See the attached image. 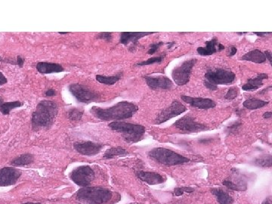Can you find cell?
<instances>
[{
  "mask_svg": "<svg viewBox=\"0 0 272 204\" xmlns=\"http://www.w3.org/2000/svg\"><path fill=\"white\" fill-rule=\"evenodd\" d=\"M59 33L60 34H67V33H68V32H59Z\"/></svg>",
  "mask_w": 272,
  "mask_h": 204,
  "instance_id": "cell-48",
  "label": "cell"
},
{
  "mask_svg": "<svg viewBox=\"0 0 272 204\" xmlns=\"http://www.w3.org/2000/svg\"><path fill=\"white\" fill-rule=\"evenodd\" d=\"M136 175L140 180L148 184L150 186L160 185L166 181V178L163 175L154 172L139 171L136 173Z\"/></svg>",
  "mask_w": 272,
  "mask_h": 204,
  "instance_id": "cell-19",
  "label": "cell"
},
{
  "mask_svg": "<svg viewBox=\"0 0 272 204\" xmlns=\"http://www.w3.org/2000/svg\"><path fill=\"white\" fill-rule=\"evenodd\" d=\"M269 101H262V100L257 99V98H250L246 100L243 102V105L245 108L248 110H257L263 108L265 105H269Z\"/></svg>",
  "mask_w": 272,
  "mask_h": 204,
  "instance_id": "cell-24",
  "label": "cell"
},
{
  "mask_svg": "<svg viewBox=\"0 0 272 204\" xmlns=\"http://www.w3.org/2000/svg\"><path fill=\"white\" fill-rule=\"evenodd\" d=\"M41 204L40 203H25V204Z\"/></svg>",
  "mask_w": 272,
  "mask_h": 204,
  "instance_id": "cell-47",
  "label": "cell"
},
{
  "mask_svg": "<svg viewBox=\"0 0 272 204\" xmlns=\"http://www.w3.org/2000/svg\"><path fill=\"white\" fill-rule=\"evenodd\" d=\"M224 49V47L221 43H219L216 37L212 40L206 42L205 47H198L197 48V53L202 56H209L216 52H220Z\"/></svg>",
  "mask_w": 272,
  "mask_h": 204,
  "instance_id": "cell-16",
  "label": "cell"
},
{
  "mask_svg": "<svg viewBox=\"0 0 272 204\" xmlns=\"http://www.w3.org/2000/svg\"><path fill=\"white\" fill-rule=\"evenodd\" d=\"M98 39L101 40H105L107 42H112V33H101L98 34Z\"/></svg>",
  "mask_w": 272,
  "mask_h": 204,
  "instance_id": "cell-36",
  "label": "cell"
},
{
  "mask_svg": "<svg viewBox=\"0 0 272 204\" xmlns=\"http://www.w3.org/2000/svg\"><path fill=\"white\" fill-rule=\"evenodd\" d=\"M24 63V59H22L21 56L17 57V64L19 67H23Z\"/></svg>",
  "mask_w": 272,
  "mask_h": 204,
  "instance_id": "cell-41",
  "label": "cell"
},
{
  "mask_svg": "<svg viewBox=\"0 0 272 204\" xmlns=\"http://www.w3.org/2000/svg\"><path fill=\"white\" fill-rule=\"evenodd\" d=\"M109 127L112 130L121 134L126 141L129 143L139 142L143 139L146 132L143 126L122 121L111 123Z\"/></svg>",
  "mask_w": 272,
  "mask_h": 204,
  "instance_id": "cell-4",
  "label": "cell"
},
{
  "mask_svg": "<svg viewBox=\"0 0 272 204\" xmlns=\"http://www.w3.org/2000/svg\"><path fill=\"white\" fill-rule=\"evenodd\" d=\"M128 155V151L121 147H116V148H112L107 150L106 152L104 155V158L105 159H112L115 157L125 156Z\"/></svg>",
  "mask_w": 272,
  "mask_h": 204,
  "instance_id": "cell-27",
  "label": "cell"
},
{
  "mask_svg": "<svg viewBox=\"0 0 272 204\" xmlns=\"http://www.w3.org/2000/svg\"><path fill=\"white\" fill-rule=\"evenodd\" d=\"M197 63V60L194 59L185 61L178 67H175L172 72V78L175 83L178 86H185L190 80L191 74L193 66Z\"/></svg>",
  "mask_w": 272,
  "mask_h": 204,
  "instance_id": "cell-7",
  "label": "cell"
},
{
  "mask_svg": "<svg viewBox=\"0 0 272 204\" xmlns=\"http://www.w3.org/2000/svg\"><path fill=\"white\" fill-rule=\"evenodd\" d=\"M74 147L76 151L81 155L85 156H94L98 155L104 148V145L92 141H82V142H76L74 144Z\"/></svg>",
  "mask_w": 272,
  "mask_h": 204,
  "instance_id": "cell-14",
  "label": "cell"
},
{
  "mask_svg": "<svg viewBox=\"0 0 272 204\" xmlns=\"http://www.w3.org/2000/svg\"><path fill=\"white\" fill-rule=\"evenodd\" d=\"M120 76H112V77H106V76L97 75L96 76V79L98 82H101L102 84L112 85L115 84L116 82H118L120 79Z\"/></svg>",
  "mask_w": 272,
  "mask_h": 204,
  "instance_id": "cell-29",
  "label": "cell"
},
{
  "mask_svg": "<svg viewBox=\"0 0 272 204\" xmlns=\"http://www.w3.org/2000/svg\"><path fill=\"white\" fill-rule=\"evenodd\" d=\"M236 79L235 73L226 69L216 68L208 70L205 74V81L212 86L232 84Z\"/></svg>",
  "mask_w": 272,
  "mask_h": 204,
  "instance_id": "cell-6",
  "label": "cell"
},
{
  "mask_svg": "<svg viewBox=\"0 0 272 204\" xmlns=\"http://www.w3.org/2000/svg\"><path fill=\"white\" fill-rule=\"evenodd\" d=\"M71 94L77 98V101L82 103H89L93 101H96L99 98L98 93L93 91L87 86L76 83L69 86Z\"/></svg>",
  "mask_w": 272,
  "mask_h": 204,
  "instance_id": "cell-11",
  "label": "cell"
},
{
  "mask_svg": "<svg viewBox=\"0 0 272 204\" xmlns=\"http://www.w3.org/2000/svg\"><path fill=\"white\" fill-rule=\"evenodd\" d=\"M271 33H258V32H255V33H254V34H256L257 36H262L265 34H271Z\"/></svg>",
  "mask_w": 272,
  "mask_h": 204,
  "instance_id": "cell-45",
  "label": "cell"
},
{
  "mask_svg": "<svg viewBox=\"0 0 272 204\" xmlns=\"http://www.w3.org/2000/svg\"><path fill=\"white\" fill-rule=\"evenodd\" d=\"M149 157L167 167L185 164L191 161L189 158L164 148H156L148 152Z\"/></svg>",
  "mask_w": 272,
  "mask_h": 204,
  "instance_id": "cell-5",
  "label": "cell"
},
{
  "mask_svg": "<svg viewBox=\"0 0 272 204\" xmlns=\"http://www.w3.org/2000/svg\"><path fill=\"white\" fill-rule=\"evenodd\" d=\"M33 160H34V157L33 155L25 154V155H20L16 157V159L12 160L11 164L13 165L15 167H23V166H27V165L33 163Z\"/></svg>",
  "mask_w": 272,
  "mask_h": 204,
  "instance_id": "cell-26",
  "label": "cell"
},
{
  "mask_svg": "<svg viewBox=\"0 0 272 204\" xmlns=\"http://www.w3.org/2000/svg\"><path fill=\"white\" fill-rule=\"evenodd\" d=\"M240 60L254 62L256 63H265L267 59H266V57H265L264 52H262L260 50L255 49L245 54L243 56L241 57Z\"/></svg>",
  "mask_w": 272,
  "mask_h": 204,
  "instance_id": "cell-22",
  "label": "cell"
},
{
  "mask_svg": "<svg viewBox=\"0 0 272 204\" xmlns=\"http://www.w3.org/2000/svg\"><path fill=\"white\" fill-rule=\"evenodd\" d=\"M112 191L102 187H83L77 191L76 198L82 204H104L111 201Z\"/></svg>",
  "mask_w": 272,
  "mask_h": 204,
  "instance_id": "cell-3",
  "label": "cell"
},
{
  "mask_svg": "<svg viewBox=\"0 0 272 204\" xmlns=\"http://www.w3.org/2000/svg\"><path fill=\"white\" fill-rule=\"evenodd\" d=\"M210 191L216 197L219 204H232L234 202L232 197L222 188H215L211 189Z\"/></svg>",
  "mask_w": 272,
  "mask_h": 204,
  "instance_id": "cell-23",
  "label": "cell"
},
{
  "mask_svg": "<svg viewBox=\"0 0 272 204\" xmlns=\"http://www.w3.org/2000/svg\"><path fill=\"white\" fill-rule=\"evenodd\" d=\"M21 172L12 167H4L0 170V186L5 187L15 185L21 177Z\"/></svg>",
  "mask_w": 272,
  "mask_h": 204,
  "instance_id": "cell-13",
  "label": "cell"
},
{
  "mask_svg": "<svg viewBox=\"0 0 272 204\" xmlns=\"http://www.w3.org/2000/svg\"><path fill=\"white\" fill-rule=\"evenodd\" d=\"M147 86L151 89H170L173 87V82L166 77H145Z\"/></svg>",
  "mask_w": 272,
  "mask_h": 204,
  "instance_id": "cell-17",
  "label": "cell"
},
{
  "mask_svg": "<svg viewBox=\"0 0 272 204\" xmlns=\"http://www.w3.org/2000/svg\"><path fill=\"white\" fill-rule=\"evenodd\" d=\"M70 178L77 186L87 187L94 180L95 173L91 167L82 166L73 170Z\"/></svg>",
  "mask_w": 272,
  "mask_h": 204,
  "instance_id": "cell-9",
  "label": "cell"
},
{
  "mask_svg": "<svg viewBox=\"0 0 272 204\" xmlns=\"http://www.w3.org/2000/svg\"><path fill=\"white\" fill-rule=\"evenodd\" d=\"M82 111L78 110V109H71V110H69L68 116L69 120H73V121H77V120H80L82 118Z\"/></svg>",
  "mask_w": 272,
  "mask_h": 204,
  "instance_id": "cell-31",
  "label": "cell"
},
{
  "mask_svg": "<svg viewBox=\"0 0 272 204\" xmlns=\"http://www.w3.org/2000/svg\"><path fill=\"white\" fill-rule=\"evenodd\" d=\"M269 79V74H259L255 78H251L247 80V83L243 85L242 89L243 91L254 92L263 86L264 79Z\"/></svg>",
  "mask_w": 272,
  "mask_h": 204,
  "instance_id": "cell-20",
  "label": "cell"
},
{
  "mask_svg": "<svg viewBox=\"0 0 272 204\" xmlns=\"http://www.w3.org/2000/svg\"><path fill=\"white\" fill-rule=\"evenodd\" d=\"M5 83H7V79L2 73L0 72V86H2Z\"/></svg>",
  "mask_w": 272,
  "mask_h": 204,
  "instance_id": "cell-38",
  "label": "cell"
},
{
  "mask_svg": "<svg viewBox=\"0 0 272 204\" xmlns=\"http://www.w3.org/2000/svg\"><path fill=\"white\" fill-rule=\"evenodd\" d=\"M229 52H228V57H232L237 53V51H238V48L237 47H235V46H231V47H229Z\"/></svg>",
  "mask_w": 272,
  "mask_h": 204,
  "instance_id": "cell-37",
  "label": "cell"
},
{
  "mask_svg": "<svg viewBox=\"0 0 272 204\" xmlns=\"http://www.w3.org/2000/svg\"><path fill=\"white\" fill-rule=\"evenodd\" d=\"M204 85H205V86L207 88V89H209V90H212V91H215V90H216L218 88L217 86H212V85H211L210 83L206 82V81H204Z\"/></svg>",
  "mask_w": 272,
  "mask_h": 204,
  "instance_id": "cell-39",
  "label": "cell"
},
{
  "mask_svg": "<svg viewBox=\"0 0 272 204\" xmlns=\"http://www.w3.org/2000/svg\"><path fill=\"white\" fill-rule=\"evenodd\" d=\"M55 94H56V92L52 89H48V90L46 92V95H47V96H54Z\"/></svg>",
  "mask_w": 272,
  "mask_h": 204,
  "instance_id": "cell-40",
  "label": "cell"
},
{
  "mask_svg": "<svg viewBox=\"0 0 272 204\" xmlns=\"http://www.w3.org/2000/svg\"><path fill=\"white\" fill-rule=\"evenodd\" d=\"M58 114V105L52 101H42L32 114V126L34 130L48 128L53 124Z\"/></svg>",
  "mask_w": 272,
  "mask_h": 204,
  "instance_id": "cell-2",
  "label": "cell"
},
{
  "mask_svg": "<svg viewBox=\"0 0 272 204\" xmlns=\"http://www.w3.org/2000/svg\"><path fill=\"white\" fill-rule=\"evenodd\" d=\"M138 110L139 108L135 104L128 101H120L108 108L93 107L90 111L95 117L103 121L116 122L121 120L131 118Z\"/></svg>",
  "mask_w": 272,
  "mask_h": 204,
  "instance_id": "cell-1",
  "label": "cell"
},
{
  "mask_svg": "<svg viewBox=\"0 0 272 204\" xmlns=\"http://www.w3.org/2000/svg\"><path fill=\"white\" fill-rule=\"evenodd\" d=\"M272 112H265L263 114V118L265 119H270L272 118Z\"/></svg>",
  "mask_w": 272,
  "mask_h": 204,
  "instance_id": "cell-43",
  "label": "cell"
},
{
  "mask_svg": "<svg viewBox=\"0 0 272 204\" xmlns=\"http://www.w3.org/2000/svg\"><path fill=\"white\" fill-rule=\"evenodd\" d=\"M254 164L258 167H264V168H271L272 166V155H262L258 157L254 160Z\"/></svg>",
  "mask_w": 272,
  "mask_h": 204,
  "instance_id": "cell-28",
  "label": "cell"
},
{
  "mask_svg": "<svg viewBox=\"0 0 272 204\" xmlns=\"http://www.w3.org/2000/svg\"><path fill=\"white\" fill-rule=\"evenodd\" d=\"M181 98L185 103L202 110H208L216 106V102L209 98H194L188 95H181Z\"/></svg>",
  "mask_w": 272,
  "mask_h": 204,
  "instance_id": "cell-15",
  "label": "cell"
},
{
  "mask_svg": "<svg viewBox=\"0 0 272 204\" xmlns=\"http://www.w3.org/2000/svg\"><path fill=\"white\" fill-rule=\"evenodd\" d=\"M264 54H265V57H266V59L269 60V63H272V53H271V52L265 51Z\"/></svg>",
  "mask_w": 272,
  "mask_h": 204,
  "instance_id": "cell-42",
  "label": "cell"
},
{
  "mask_svg": "<svg viewBox=\"0 0 272 204\" xmlns=\"http://www.w3.org/2000/svg\"><path fill=\"white\" fill-rule=\"evenodd\" d=\"M238 94V89L237 87H231L228 89V93H226L224 98L227 100H233L237 98Z\"/></svg>",
  "mask_w": 272,
  "mask_h": 204,
  "instance_id": "cell-33",
  "label": "cell"
},
{
  "mask_svg": "<svg viewBox=\"0 0 272 204\" xmlns=\"http://www.w3.org/2000/svg\"><path fill=\"white\" fill-rule=\"evenodd\" d=\"M36 69L41 74H53L64 71L63 67L58 63H48V62H40L36 64Z\"/></svg>",
  "mask_w": 272,
  "mask_h": 204,
  "instance_id": "cell-21",
  "label": "cell"
},
{
  "mask_svg": "<svg viewBox=\"0 0 272 204\" xmlns=\"http://www.w3.org/2000/svg\"><path fill=\"white\" fill-rule=\"evenodd\" d=\"M167 44L169 45V46H168V48H169V49H170V48H171L172 47H173V46H174V45L176 44V43H168Z\"/></svg>",
  "mask_w": 272,
  "mask_h": 204,
  "instance_id": "cell-46",
  "label": "cell"
},
{
  "mask_svg": "<svg viewBox=\"0 0 272 204\" xmlns=\"http://www.w3.org/2000/svg\"><path fill=\"white\" fill-rule=\"evenodd\" d=\"M176 129L185 132H191V133H197V132H202V131L208 130L209 128L204 124L197 122L193 117L189 115L181 117L179 120L176 121L173 124Z\"/></svg>",
  "mask_w": 272,
  "mask_h": 204,
  "instance_id": "cell-12",
  "label": "cell"
},
{
  "mask_svg": "<svg viewBox=\"0 0 272 204\" xmlns=\"http://www.w3.org/2000/svg\"><path fill=\"white\" fill-rule=\"evenodd\" d=\"M241 125L242 124L240 122L234 123L232 125L227 127L226 132H228V134L236 133V132H238V129H239L240 127L241 126Z\"/></svg>",
  "mask_w": 272,
  "mask_h": 204,
  "instance_id": "cell-34",
  "label": "cell"
},
{
  "mask_svg": "<svg viewBox=\"0 0 272 204\" xmlns=\"http://www.w3.org/2000/svg\"><path fill=\"white\" fill-rule=\"evenodd\" d=\"M163 45V42H158V43H153V44L150 46V48H149L147 54H148V55H154V54L156 53L157 51H158Z\"/></svg>",
  "mask_w": 272,
  "mask_h": 204,
  "instance_id": "cell-35",
  "label": "cell"
},
{
  "mask_svg": "<svg viewBox=\"0 0 272 204\" xmlns=\"http://www.w3.org/2000/svg\"><path fill=\"white\" fill-rule=\"evenodd\" d=\"M186 110L187 108L183 104L181 103L180 101H177V100L173 101L170 106L163 109L158 114V117L155 119L154 124L160 125V124L166 123V121L171 120L172 118L178 117V116L186 111Z\"/></svg>",
  "mask_w": 272,
  "mask_h": 204,
  "instance_id": "cell-10",
  "label": "cell"
},
{
  "mask_svg": "<svg viewBox=\"0 0 272 204\" xmlns=\"http://www.w3.org/2000/svg\"><path fill=\"white\" fill-rule=\"evenodd\" d=\"M262 204H272V197H267V198L262 202Z\"/></svg>",
  "mask_w": 272,
  "mask_h": 204,
  "instance_id": "cell-44",
  "label": "cell"
},
{
  "mask_svg": "<svg viewBox=\"0 0 272 204\" xmlns=\"http://www.w3.org/2000/svg\"><path fill=\"white\" fill-rule=\"evenodd\" d=\"M163 59H164V56L154 57V58L147 59V61L139 62L137 63V66L142 67V66L150 65V64H153V63H160Z\"/></svg>",
  "mask_w": 272,
  "mask_h": 204,
  "instance_id": "cell-30",
  "label": "cell"
},
{
  "mask_svg": "<svg viewBox=\"0 0 272 204\" xmlns=\"http://www.w3.org/2000/svg\"><path fill=\"white\" fill-rule=\"evenodd\" d=\"M154 33H155L154 32H123L120 35V43L124 45L132 43L131 47L135 49L139 39Z\"/></svg>",
  "mask_w": 272,
  "mask_h": 204,
  "instance_id": "cell-18",
  "label": "cell"
},
{
  "mask_svg": "<svg viewBox=\"0 0 272 204\" xmlns=\"http://www.w3.org/2000/svg\"><path fill=\"white\" fill-rule=\"evenodd\" d=\"M223 185L230 190L245 191L248 188V180L239 170L234 168L231 170V175L223 181Z\"/></svg>",
  "mask_w": 272,
  "mask_h": 204,
  "instance_id": "cell-8",
  "label": "cell"
},
{
  "mask_svg": "<svg viewBox=\"0 0 272 204\" xmlns=\"http://www.w3.org/2000/svg\"></svg>",
  "mask_w": 272,
  "mask_h": 204,
  "instance_id": "cell-49",
  "label": "cell"
},
{
  "mask_svg": "<svg viewBox=\"0 0 272 204\" xmlns=\"http://www.w3.org/2000/svg\"><path fill=\"white\" fill-rule=\"evenodd\" d=\"M23 104L21 101H10V102H3L2 98H0V111L2 112L4 115H8L11 110L15 108H20L22 106Z\"/></svg>",
  "mask_w": 272,
  "mask_h": 204,
  "instance_id": "cell-25",
  "label": "cell"
},
{
  "mask_svg": "<svg viewBox=\"0 0 272 204\" xmlns=\"http://www.w3.org/2000/svg\"><path fill=\"white\" fill-rule=\"evenodd\" d=\"M194 191V189L193 188L190 187H180L176 188L174 189V191H173V194L176 197H179V196L183 195L184 194H191V193L193 192Z\"/></svg>",
  "mask_w": 272,
  "mask_h": 204,
  "instance_id": "cell-32",
  "label": "cell"
}]
</instances>
